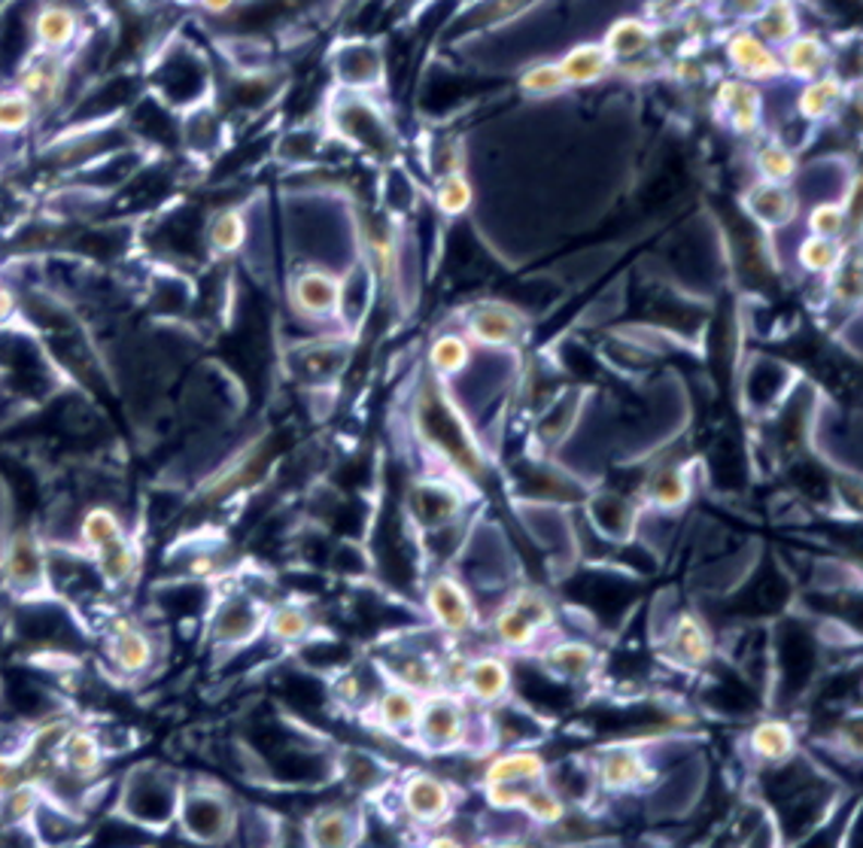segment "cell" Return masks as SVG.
<instances>
[{
	"label": "cell",
	"mask_w": 863,
	"mask_h": 848,
	"mask_svg": "<svg viewBox=\"0 0 863 848\" xmlns=\"http://www.w3.org/2000/svg\"><path fill=\"white\" fill-rule=\"evenodd\" d=\"M808 235H818V238H830V241H842V231L849 226V216L842 204L834 201H822L808 211Z\"/></svg>",
	"instance_id": "1f68e13d"
},
{
	"label": "cell",
	"mask_w": 863,
	"mask_h": 848,
	"mask_svg": "<svg viewBox=\"0 0 863 848\" xmlns=\"http://www.w3.org/2000/svg\"><path fill=\"white\" fill-rule=\"evenodd\" d=\"M481 791H483V803L493 809V812H499V815L517 812V815H520L526 785H511V781H487V785H481Z\"/></svg>",
	"instance_id": "836d02e7"
},
{
	"label": "cell",
	"mask_w": 863,
	"mask_h": 848,
	"mask_svg": "<svg viewBox=\"0 0 863 848\" xmlns=\"http://www.w3.org/2000/svg\"><path fill=\"white\" fill-rule=\"evenodd\" d=\"M666 664L681 672H703L715 664V633L696 611H679L663 630Z\"/></svg>",
	"instance_id": "7c38bea8"
},
{
	"label": "cell",
	"mask_w": 863,
	"mask_h": 848,
	"mask_svg": "<svg viewBox=\"0 0 863 848\" xmlns=\"http://www.w3.org/2000/svg\"><path fill=\"white\" fill-rule=\"evenodd\" d=\"M396 807L398 815L417 831H439L456 815L459 791L447 778L417 769L396 785Z\"/></svg>",
	"instance_id": "9c48e42d"
},
{
	"label": "cell",
	"mask_w": 863,
	"mask_h": 848,
	"mask_svg": "<svg viewBox=\"0 0 863 848\" xmlns=\"http://www.w3.org/2000/svg\"><path fill=\"white\" fill-rule=\"evenodd\" d=\"M560 621L553 599L541 587H514L490 618L495 648L505 654H536Z\"/></svg>",
	"instance_id": "277c9868"
},
{
	"label": "cell",
	"mask_w": 863,
	"mask_h": 848,
	"mask_svg": "<svg viewBox=\"0 0 863 848\" xmlns=\"http://www.w3.org/2000/svg\"><path fill=\"white\" fill-rule=\"evenodd\" d=\"M247 216L238 207L219 211L207 223V247L216 255H235L241 253L247 243Z\"/></svg>",
	"instance_id": "484cf974"
},
{
	"label": "cell",
	"mask_w": 863,
	"mask_h": 848,
	"mask_svg": "<svg viewBox=\"0 0 863 848\" xmlns=\"http://www.w3.org/2000/svg\"><path fill=\"white\" fill-rule=\"evenodd\" d=\"M822 64H824V49L818 40L803 37V40H796L791 49H788V68H791L793 73H815Z\"/></svg>",
	"instance_id": "d590c367"
},
{
	"label": "cell",
	"mask_w": 863,
	"mask_h": 848,
	"mask_svg": "<svg viewBox=\"0 0 863 848\" xmlns=\"http://www.w3.org/2000/svg\"><path fill=\"white\" fill-rule=\"evenodd\" d=\"M745 751L760 769H781L796 761L800 754V733L784 718H760L751 724L745 733Z\"/></svg>",
	"instance_id": "ac0fdd59"
},
{
	"label": "cell",
	"mask_w": 863,
	"mask_h": 848,
	"mask_svg": "<svg viewBox=\"0 0 863 848\" xmlns=\"http://www.w3.org/2000/svg\"><path fill=\"white\" fill-rule=\"evenodd\" d=\"M520 815H526L536 827H560L568 815V800L553 788L548 778L532 781V785H526Z\"/></svg>",
	"instance_id": "d4e9b609"
},
{
	"label": "cell",
	"mask_w": 863,
	"mask_h": 848,
	"mask_svg": "<svg viewBox=\"0 0 863 848\" xmlns=\"http://www.w3.org/2000/svg\"><path fill=\"white\" fill-rule=\"evenodd\" d=\"M842 241H830V238H818V235H808L796 247V262L800 268L808 274H834L842 265Z\"/></svg>",
	"instance_id": "4316f807"
},
{
	"label": "cell",
	"mask_w": 863,
	"mask_h": 848,
	"mask_svg": "<svg viewBox=\"0 0 863 848\" xmlns=\"http://www.w3.org/2000/svg\"><path fill=\"white\" fill-rule=\"evenodd\" d=\"M340 292H344V280L338 274H332L328 268H316V265L296 271L289 280L292 311L301 320H313V323L340 316Z\"/></svg>",
	"instance_id": "9a60e30c"
},
{
	"label": "cell",
	"mask_w": 863,
	"mask_h": 848,
	"mask_svg": "<svg viewBox=\"0 0 863 848\" xmlns=\"http://www.w3.org/2000/svg\"><path fill=\"white\" fill-rule=\"evenodd\" d=\"M304 827V843L308 846H326V848H344L359 846L365 839V812L350 803H326L316 807L301 821Z\"/></svg>",
	"instance_id": "2e32d148"
},
{
	"label": "cell",
	"mask_w": 863,
	"mask_h": 848,
	"mask_svg": "<svg viewBox=\"0 0 863 848\" xmlns=\"http://www.w3.org/2000/svg\"><path fill=\"white\" fill-rule=\"evenodd\" d=\"M654 766L651 757L638 745H614V749L602 751L596 761L594 781L596 788L606 793L623 797V793H638L654 785Z\"/></svg>",
	"instance_id": "5bb4252c"
},
{
	"label": "cell",
	"mask_w": 863,
	"mask_h": 848,
	"mask_svg": "<svg viewBox=\"0 0 863 848\" xmlns=\"http://www.w3.org/2000/svg\"><path fill=\"white\" fill-rule=\"evenodd\" d=\"M733 61H736L739 71L751 73V76H769V73L779 71V61L754 37H739L733 43Z\"/></svg>",
	"instance_id": "4dcf8cb0"
},
{
	"label": "cell",
	"mask_w": 863,
	"mask_h": 848,
	"mask_svg": "<svg viewBox=\"0 0 863 848\" xmlns=\"http://www.w3.org/2000/svg\"><path fill=\"white\" fill-rule=\"evenodd\" d=\"M551 776V766L544 754L529 745H508V749H493L483 757L481 785L487 781H511V785H532L544 781Z\"/></svg>",
	"instance_id": "44dd1931"
},
{
	"label": "cell",
	"mask_w": 863,
	"mask_h": 848,
	"mask_svg": "<svg viewBox=\"0 0 863 848\" xmlns=\"http://www.w3.org/2000/svg\"><path fill=\"white\" fill-rule=\"evenodd\" d=\"M177 3H185V7H192V3H199V0H177Z\"/></svg>",
	"instance_id": "f35d334b"
},
{
	"label": "cell",
	"mask_w": 863,
	"mask_h": 848,
	"mask_svg": "<svg viewBox=\"0 0 863 848\" xmlns=\"http://www.w3.org/2000/svg\"><path fill=\"white\" fill-rule=\"evenodd\" d=\"M694 495V481L687 466H657L645 481V499L648 505L666 514L681 511Z\"/></svg>",
	"instance_id": "7402d4cb"
},
{
	"label": "cell",
	"mask_w": 863,
	"mask_h": 848,
	"mask_svg": "<svg viewBox=\"0 0 863 848\" xmlns=\"http://www.w3.org/2000/svg\"><path fill=\"white\" fill-rule=\"evenodd\" d=\"M423 608L435 633L451 642L471 636L481 623V608L475 602L471 587L453 572H435L425 581Z\"/></svg>",
	"instance_id": "ba28073f"
},
{
	"label": "cell",
	"mask_w": 863,
	"mask_h": 848,
	"mask_svg": "<svg viewBox=\"0 0 863 848\" xmlns=\"http://www.w3.org/2000/svg\"><path fill=\"white\" fill-rule=\"evenodd\" d=\"M471 199H475L471 183H468L459 170L444 174L439 180V186H435V204H439V211L444 213V216H459V213H466L468 207H471Z\"/></svg>",
	"instance_id": "f546056e"
},
{
	"label": "cell",
	"mask_w": 863,
	"mask_h": 848,
	"mask_svg": "<svg viewBox=\"0 0 863 848\" xmlns=\"http://www.w3.org/2000/svg\"><path fill=\"white\" fill-rule=\"evenodd\" d=\"M173 827L192 843L223 846L241 831V807L235 803V797L226 785H219L213 778L185 776Z\"/></svg>",
	"instance_id": "3957f363"
},
{
	"label": "cell",
	"mask_w": 863,
	"mask_h": 848,
	"mask_svg": "<svg viewBox=\"0 0 863 848\" xmlns=\"http://www.w3.org/2000/svg\"><path fill=\"white\" fill-rule=\"evenodd\" d=\"M524 316L505 304H481L468 313L463 335L483 350H514L524 341Z\"/></svg>",
	"instance_id": "d6986e66"
},
{
	"label": "cell",
	"mask_w": 863,
	"mask_h": 848,
	"mask_svg": "<svg viewBox=\"0 0 863 848\" xmlns=\"http://www.w3.org/2000/svg\"><path fill=\"white\" fill-rule=\"evenodd\" d=\"M463 509H466L463 490L453 487L451 481H444L441 475L420 478L408 490V502H405L408 521L423 536H439L444 529H451L463 517Z\"/></svg>",
	"instance_id": "8fae6325"
},
{
	"label": "cell",
	"mask_w": 863,
	"mask_h": 848,
	"mask_svg": "<svg viewBox=\"0 0 863 848\" xmlns=\"http://www.w3.org/2000/svg\"><path fill=\"white\" fill-rule=\"evenodd\" d=\"M538 664L551 672L553 679L563 684H584L596 676V669L602 666V657L596 650L594 642L587 638H553L548 636L536 648Z\"/></svg>",
	"instance_id": "e0dca14e"
},
{
	"label": "cell",
	"mask_w": 863,
	"mask_h": 848,
	"mask_svg": "<svg viewBox=\"0 0 863 848\" xmlns=\"http://www.w3.org/2000/svg\"><path fill=\"white\" fill-rule=\"evenodd\" d=\"M475 359V344L463 332H444L429 344V374L451 386L459 374H466Z\"/></svg>",
	"instance_id": "603a6c76"
},
{
	"label": "cell",
	"mask_w": 863,
	"mask_h": 848,
	"mask_svg": "<svg viewBox=\"0 0 863 848\" xmlns=\"http://www.w3.org/2000/svg\"><path fill=\"white\" fill-rule=\"evenodd\" d=\"M320 633L316 608L304 599H280L271 602L265 618V636L271 645L284 650H298L304 642H311Z\"/></svg>",
	"instance_id": "ffe728a7"
},
{
	"label": "cell",
	"mask_w": 863,
	"mask_h": 848,
	"mask_svg": "<svg viewBox=\"0 0 863 848\" xmlns=\"http://www.w3.org/2000/svg\"><path fill=\"white\" fill-rule=\"evenodd\" d=\"M268 599L253 594L250 587L213 590L207 606V638L213 648L241 650L265 636Z\"/></svg>",
	"instance_id": "8992f818"
},
{
	"label": "cell",
	"mask_w": 863,
	"mask_h": 848,
	"mask_svg": "<svg viewBox=\"0 0 863 848\" xmlns=\"http://www.w3.org/2000/svg\"><path fill=\"white\" fill-rule=\"evenodd\" d=\"M73 28H76V22H73V15L64 10V7H49V10H43L40 19H37V40L43 43V46H49V49H61L64 43L71 40L73 37Z\"/></svg>",
	"instance_id": "d6a6232c"
},
{
	"label": "cell",
	"mask_w": 863,
	"mask_h": 848,
	"mask_svg": "<svg viewBox=\"0 0 863 848\" xmlns=\"http://www.w3.org/2000/svg\"><path fill=\"white\" fill-rule=\"evenodd\" d=\"M413 435L429 451L441 456L451 471L463 475L466 481H478L487 471L481 444L471 435V423L463 410L447 396V386L439 378H425L413 396Z\"/></svg>",
	"instance_id": "6da1fadb"
},
{
	"label": "cell",
	"mask_w": 863,
	"mask_h": 848,
	"mask_svg": "<svg viewBox=\"0 0 863 848\" xmlns=\"http://www.w3.org/2000/svg\"><path fill=\"white\" fill-rule=\"evenodd\" d=\"M796 170H800L796 156L784 143H769V146H764L757 153V174L766 183H791Z\"/></svg>",
	"instance_id": "f1b7e54d"
},
{
	"label": "cell",
	"mask_w": 863,
	"mask_h": 848,
	"mask_svg": "<svg viewBox=\"0 0 863 848\" xmlns=\"http://www.w3.org/2000/svg\"><path fill=\"white\" fill-rule=\"evenodd\" d=\"M0 590H7L15 602L52 594L40 526L13 524L0 536Z\"/></svg>",
	"instance_id": "5b68a950"
},
{
	"label": "cell",
	"mask_w": 863,
	"mask_h": 848,
	"mask_svg": "<svg viewBox=\"0 0 863 848\" xmlns=\"http://www.w3.org/2000/svg\"><path fill=\"white\" fill-rule=\"evenodd\" d=\"M524 85L529 88V92L551 95V92H556V88H563V85H566V76H563V71H560V68H553V64H541V68H536V71L526 73Z\"/></svg>",
	"instance_id": "8d00e7d4"
},
{
	"label": "cell",
	"mask_w": 863,
	"mask_h": 848,
	"mask_svg": "<svg viewBox=\"0 0 863 848\" xmlns=\"http://www.w3.org/2000/svg\"><path fill=\"white\" fill-rule=\"evenodd\" d=\"M459 693L466 696L468 706H475L478 712H493V708L505 706L514 693V666H511L508 654L499 648L468 654Z\"/></svg>",
	"instance_id": "30bf717a"
},
{
	"label": "cell",
	"mask_w": 863,
	"mask_h": 848,
	"mask_svg": "<svg viewBox=\"0 0 863 848\" xmlns=\"http://www.w3.org/2000/svg\"><path fill=\"white\" fill-rule=\"evenodd\" d=\"M471 715H475V706H468L463 693H429L423 696V708H420L411 742L425 754H451V751L468 749V739L475 733Z\"/></svg>",
	"instance_id": "52a82bcc"
},
{
	"label": "cell",
	"mask_w": 863,
	"mask_h": 848,
	"mask_svg": "<svg viewBox=\"0 0 863 848\" xmlns=\"http://www.w3.org/2000/svg\"><path fill=\"white\" fill-rule=\"evenodd\" d=\"M420 708H423V696L420 693L405 688V684H398V681L383 679L377 693L371 696L369 708L362 712V718L377 733L411 742L413 727H417V718H420Z\"/></svg>",
	"instance_id": "4fadbf2b"
},
{
	"label": "cell",
	"mask_w": 863,
	"mask_h": 848,
	"mask_svg": "<svg viewBox=\"0 0 863 848\" xmlns=\"http://www.w3.org/2000/svg\"><path fill=\"white\" fill-rule=\"evenodd\" d=\"M34 116V100L28 95H3L0 98V131H19Z\"/></svg>",
	"instance_id": "e575fe53"
},
{
	"label": "cell",
	"mask_w": 863,
	"mask_h": 848,
	"mask_svg": "<svg viewBox=\"0 0 863 848\" xmlns=\"http://www.w3.org/2000/svg\"><path fill=\"white\" fill-rule=\"evenodd\" d=\"M745 207H748V213L757 223H764L769 228H779L788 226L793 219L796 199H793L788 183H766V180H760V183L751 186L748 192H745Z\"/></svg>",
	"instance_id": "cb8c5ba5"
},
{
	"label": "cell",
	"mask_w": 863,
	"mask_h": 848,
	"mask_svg": "<svg viewBox=\"0 0 863 848\" xmlns=\"http://www.w3.org/2000/svg\"><path fill=\"white\" fill-rule=\"evenodd\" d=\"M185 776L161 761H137L113 781L110 815L141 834H168L177 824Z\"/></svg>",
	"instance_id": "7a4b0ae2"
},
{
	"label": "cell",
	"mask_w": 863,
	"mask_h": 848,
	"mask_svg": "<svg viewBox=\"0 0 863 848\" xmlns=\"http://www.w3.org/2000/svg\"><path fill=\"white\" fill-rule=\"evenodd\" d=\"M199 3H204V7H207L211 13H226V10L231 7V3H235V0H199Z\"/></svg>",
	"instance_id": "74e56055"
},
{
	"label": "cell",
	"mask_w": 863,
	"mask_h": 848,
	"mask_svg": "<svg viewBox=\"0 0 863 848\" xmlns=\"http://www.w3.org/2000/svg\"><path fill=\"white\" fill-rule=\"evenodd\" d=\"M611 58L614 56L609 49H602V46H580L560 64V71L566 76V83H590V80L606 76Z\"/></svg>",
	"instance_id": "83f0119b"
}]
</instances>
